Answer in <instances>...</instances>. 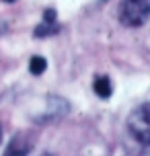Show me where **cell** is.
Here are the masks:
<instances>
[{
    "label": "cell",
    "instance_id": "obj_1",
    "mask_svg": "<svg viewBox=\"0 0 150 156\" xmlns=\"http://www.w3.org/2000/svg\"><path fill=\"white\" fill-rule=\"evenodd\" d=\"M117 16L126 27H140L150 16V0H121Z\"/></svg>",
    "mask_w": 150,
    "mask_h": 156
},
{
    "label": "cell",
    "instance_id": "obj_2",
    "mask_svg": "<svg viewBox=\"0 0 150 156\" xmlns=\"http://www.w3.org/2000/svg\"><path fill=\"white\" fill-rule=\"evenodd\" d=\"M127 127H130V133L140 144L150 146V103L134 109V113L127 119Z\"/></svg>",
    "mask_w": 150,
    "mask_h": 156
},
{
    "label": "cell",
    "instance_id": "obj_3",
    "mask_svg": "<svg viewBox=\"0 0 150 156\" xmlns=\"http://www.w3.org/2000/svg\"><path fill=\"white\" fill-rule=\"evenodd\" d=\"M29 150H31V142H25V136L19 133L10 142V148H6V154H27Z\"/></svg>",
    "mask_w": 150,
    "mask_h": 156
},
{
    "label": "cell",
    "instance_id": "obj_4",
    "mask_svg": "<svg viewBox=\"0 0 150 156\" xmlns=\"http://www.w3.org/2000/svg\"><path fill=\"white\" fill-rule=\"evenodd\" d=\"M93 88H95V93L101 97V99H109L111 97V82L109 78H95V82H93Z\"/></svg>",
    "mask_w": 150,
    "mask_h": 156
},
{
    "label": "cell",
    "instance_id": "obj_5",
    "mask_svg": "<svg viewBox=\"0 0 150 156\" xmlns=\"http://www.w3.org/2000/svg\"><path fill=\"white\" fill-rule=\"evenodd\" d=\"M45 68H48V60H45V58H41V55H33L31 60H29V70H31V74H35V76L43 74Z\"/></svg>",
    "mask_w": 150,
    "mask_h": 156
},
{
    "label": "cell",
    "instance_id": "obj_6",
    "mask_svg": "<svg viewBox=\"0 0 150 156\" xmlns=\"http://www.w3.org/2000/svg\"><path fill=\"white\" fill-rule=\"evenodd\" d=\"M58 25L55 23H48V21H43V25H39L37 29H35V37H48V35H54L58 33Z\"/></svg>",
    "mask_w": 150,
    "mask_h": 156
},
{
    "label": "cell",
    "instance_id": "obj_7",
    "mask_svg": "<svg viewBox=\"0 0 150 156\" xmlns=\"http://www.w3.org/2000/svg\"><path fill=\"white\" fill-rule=\"evenodd\" d=\"M43 21H48V23H55V10L54 8H49L43 12Z\"/></svg>",
    "mask_w": 150,
    "mask_h": 156
},
{
    "label": "cell",
    "instance_id": "obj_8",
    "mask_svg": "<svg viewBox=\"0 0 150 156\" xmlns=\"http://www.w3.org/2000/svg\"><path fill=\"white\" fill-rule=\"evenodd\" d=\"M0 140H2V127H0Z\"/></svg>",
    "mask_w": 150,
    "mask_h": 156
},
{
    "label": "cell",
    "instance_id": "obj_9",
    "mask_svg": "<svg viewBox=\"0 0 150 156\" xmlns=\"http://www.w3.org/2000/svg\"><path fill=\"white\" fill-rule=\"evenodd\" d=\"M4 2H15V0H4Z\"/></svg>",
    "mask_w": 150,
    "mask_h": 156
}]
</instances>
